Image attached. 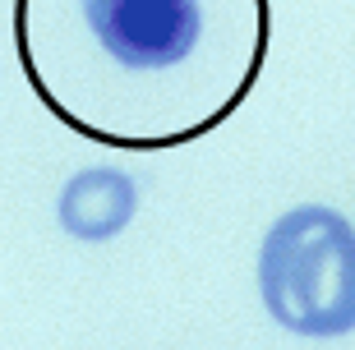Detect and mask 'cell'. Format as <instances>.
I'll use <instances>...</instances> for the list:
<instances>
[{
	"label": "cell",
	"mask_w": 355,
	"mask_h": 350,
	"mask_svg": "<svg viewBox=\"0 0 355 350\" xmlns=\"http://www.w3.org/2000/svg\"><path fill=\"white\" fill-rule=\"evenodd\" d=\"M92 37L125 69H171L203 37L198 0H79Z\"/></svg>",
	"instance_id": "7a4b0ae2"
},
{
	"label": "cell",
	"mask_w": 355,
	"mask_h": 350,
	"mask_svg": "<svg viewBox=\"0 0 355 350\" xmlns=\"http://www.w3.org/2000/svg\"><path fill=\"white\" fill-rule=\"evenodd\" d=\"M259 295L295 337L355 332V226L323 203L282 212L259 249Z\"/></svg>",
	"instance_id": "6da1fadb"
},
{
	"label": "cell",
	"mask_w": 355,
	"mask_h": 350,
	"mask_svg": "<svg viewBox=\"0 0 355 350\" xmlns=\"http://www.w3.org/2000/svg\"><path fill=\"white\" fill-rule=\"evenodd\" d=\"M134 212H139V184H134V175H125L120 166H88L60 189L55 217H60L65 235L102 245V240H116L130 226Z\"/></svg>",
	"instance_id": "3957f363"
}]
</instances>
